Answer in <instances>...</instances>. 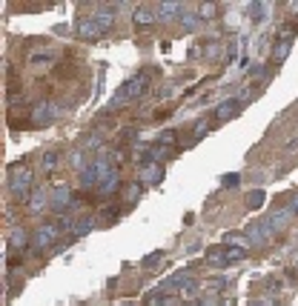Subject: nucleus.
<instances>
[{
  "label": "nucleus",
  "instance_id": "1",
  "mask_svg": "<svg viewBox=\"0 0 298 306\" xmlns=\"http://www.w3.org/2000/svg\"><path fill=\"white\" fill-rule=\"evenodd\" d=\"M147 83H149L147 75H135L132 80H126V83H123V89H121V94L115 97V106H121L123 100H132V97H138V94L147 89Z\"/></svg>",
  "mask_w": 298,
  "mask_h": 306
},
{
  "label": "nucleus",
  "instance_id": "2",
  "mask_svg": "<svg viewBox=\"0 0 298 306\" xmlns=\"http://www.w3.org/2000/svg\"><path fill=\"white\" fill-rule=\"evenodd\" d=\"M54 235H57V229H54V226H43V232L38 235V243H41V246H46V243H49Z\"/></svg>",
  "mask_w": 298,
  "mask_h": 306
},
{
  "label": "nucleus",
  "instance_id": "3",
  "mask_svg": "<svg viewBox=\"0 0 298 306\" xmlns=\"http://www.w3.org/2000/svg\"><path fill=\"white\" fill-rule=\"evenodd\" d=\"M149 306H169V301H166V298H161V295H155V298L149 301Z\"/></svg>",
  "mask_w": 298,
  "mask_h": 306
}]
</instances>
